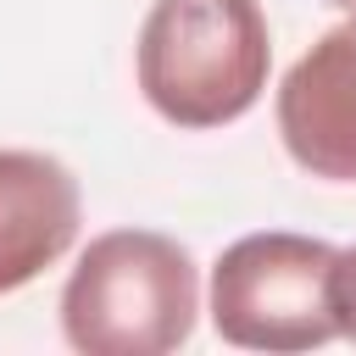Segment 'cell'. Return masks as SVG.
<instances>
[{
  "label": "cell",
  "mask_w": 356,
  "mask_h": 356,
  "mask_svg": "<svg viewBox=\"0 0 356 356\" xmlns=\"http://www.w3.org/2000/svg\"><path fill=\"white\" fill-rule=\"evenodd\" d=\"M273 117L300 172L356 184V11L284 72Z\"/></svg>",
  "instance_id": "4"
},
{
  "label": "cell",
  "mask_w": 356,
  "mask_h": 356,
  "mask_svg": "<svg viewBox=\"0 0 356 356\" xmlns=\"http://www.w3.org/2000/svg\"><path fill=\"white\" fill-rule=\"evenodd\" d=\"M200 317L195 256L156 228L95 234L61 284V334L83 356H167Z\"/></svg>",
  "instance_id": "2"
},
{
  "label": "cell",
  "mask_w": 356,
  "mask_h": 356,
  "mask_svg": "<svg viewBox=\"0 0 356 356\" xmlns=\"http://www.w3.org/2000/svg\"><path fill=\"white\" fill-rule=\"evenodd\" d=\"M83 222L78 178L44 150H0V295L50 273Z\"/></svg>",
  "instance_id": "5"
},
{
  "label": "cell",
  "mask_w": 356,
  "mask_h": 356,
  "mask_svg": "<svg viewBox=\"0 0 356 356\" xmlns=\"http://www.w3.org/2000/svg\"><path fill=\"white\" fill-rule=\"evenodd\" d=\"M273 72L261 0H150L134 44V78L172 128L239 122Z\"/></svg>",
  "instance_id": "1"
},
{
  "label": "cell",
  "mask_w": 356,
  "mask_h": 356,
  "mask_svg": "<svg viewBox=\"0 0 356 356\" xmlns=\"http://www.w3.org/2000/svg\"><path fill=\"white\" fill-rule=\"evenodd\" d=\"M328 6H339V11H356V0H328Z\"/></svg>",
  "instance_id": "7"
},
{
  "label": "cell",
  "mask_w": 356,
  "mask_h": 356,
  "mask_svg": "<svg viewBox=\"0 0 356 356\" xmlns=\"http://www.w3.org/2000/svg\"><path fill=\"white\" fill-rule=\"evenodd\" d=\"M334 245L312 234H245L211 267V328L239 350L300 356L328 339L334 328Z\"/></svg>",
  "instance_id": "3"
},
{
  "label": "cell",
  "mask_w": 356,
  "mask_h": 356,
  "mask_svg": "<svg viewBox=\"0 0 356 356\" xmlns=\"http://www.w3.org/2000/svg\"><path fill=\"white\" fill-rule=\"evenodd\" d=\"M328 300H334V328H339V339L356 345V245H350V250H334Z\"/></svg>",
  "instance_id": "6"
}]
</instances>
